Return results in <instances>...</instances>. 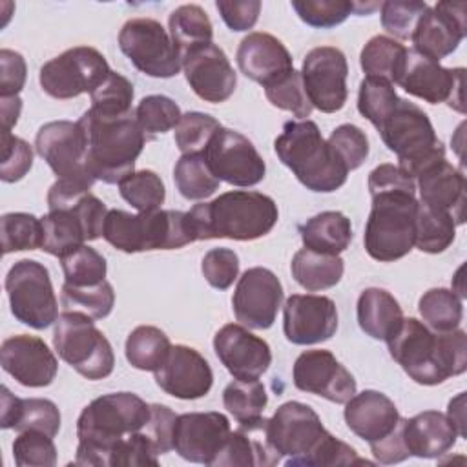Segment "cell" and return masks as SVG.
Returning <instances> with one entry per match:
<instances>
[{"mask_svg": "<svg viewBox=\"0 0 467 467\" xmlns=\"http://www.w3.org/2000/svg\"><path fill=\"white\" fill-rule=\"evenodd\" d=\"M392 359L420 385H438L467 368V336L456 328L434 332L416 317H403L387 337Z\"/></svg>", "mask_w": 467, "mask_h": 467, "instance_id": "obj_1", "label": "cell"}, {"mask_svg": "<svg viewBox=\"0 0 467 467\" xmlns=\"http://www.w3.org/2000/svg\"><path fill=\"white\" fill-rule=\"evenodd\" d=\"M268 438L274 449L286 456L288 467H334L368 463L358 458L348 443L332 436L317 412L301 401H286L268 420Z\"/></svg>", "mask_w": 467, "mask_h": 467, "instance_id": "obj_2", "label": "cell"}, {"mask_svg": "<svg viewBox=\"0 0 467 467\" xmlns=\"http://www.w3.org/2000/svg\"><path fill=\"white\" fill-rule=\"evenodd\" d=\"M151 407L133 392H111L88 403L77 420L75 465L108 467L111 449L146 427Z\"/></svg>", "mask_w": 467, "mask_h": 467, "instance_id": "obj_3", "label": "cell"}, {"mask_svg": "<svg viewBox=\"0 0 467 467\" xmlns=\"http://www.w3.org/2000/svg\"><path fill=\"white\" fill-rule=\"evenodd\" d=\"M188 217L197 241H254L270 234L279 219V210L275 201L261 192L232 190L210 202H197Z\"/></svg>", "mask_w": 467, "mask_h": 467, "instance_id": "obj_4", "label": "cell"}, {"mask_svg": "<svg viewBox=\"0 0 467 467\" xmlns=\"http://www.w3.org/2000/svg\"><path fill=\"white\" fill-rule=\"evenodd\" d=\"M77 122L86 139V168L95 181L119 184L133 173L135 161L150 140L133 113L106 117L89 108Z\"/></svg>", "mask_w": 467, "mask_h": 467, "instance_id": "obj_5", "label": "cell"}, {"mask_svg": "<svg viewBox=\"0 0 467 467\" xmlns=\"http://www.w3.org/2000/svg\"><path fill=\"white\" fill-rule=\"evenodd\" d=\"M279 161L310 192L330 193L347 182L348 170L314 120H288L274 140Z\"/></svg>", "mask_w": 467, "mask_h": 467, "instance_id": "obj_6", "label": "cell"}, {"mask_svg": "<svg viewBox=\"0 0 467 467\" xmlns=\"http://www.w3.org/2000/svg\"><path fill=\"white\" fill-rule=\"evenodd\" d=\"M102 237L117 250L137 254L146 250H175L197 241L188 212L155 210L130 213L108 210Z\"/></svg>", "mask_w": 467, "mask_h": 467, "instance_id": "obj_7", "label": "cell"}, {"mask_svg": "<svg viewBox=\"0 0 467 467\" xmlns=\"http://www.w3.org/2000/svg\"><path fill=\"white\" fill-rule=\"evenodd\" d=\"M370 197L372 208L363 234L367 254L381 263L405 257L414 248L416 192H378Z\"/></svg>", "mask_w": 467, "mask_h": 467, "instance_id": "obj_8", "label": "cell"}, {"mask_svg": "<svg viewBox=\"0 0 467 467\" xmlns=\"http://www.w3.org/2000/svg\"><path fill=\"white\" fill-rule=\"evenodd\" d=\"M376 130L385 146L398 155V166L412 179L445 159V146L436 137L429 115L414 102L400 99Z\"/></svg>", "mask_w": 467, "mask_h": 467, "instance_id": "obj_9", "label": "cell"}, {"mask_svg": "<svg viewBox=\"0 0 467 467\" xmlns=\"http://www.w3.org/2000/svg\"><path fill=\"white\" fill-rule=\"evenodd\" d=\"M53 347L58 356L88 379H104L113 372L115 354L91 316L62 312L55 321Z\"/></svg>", "mask_w": 467, "mask_h": 467, "instance_id": "obj_10", "label": "cell"}, {"mask_svg": "<svg viewBox=\"0 0 467 467\" xmlns=\"http://www.w3.org/2000/svg\"><path fill=\"white\" fill-rule=\"evenodd\" d=\"M5 292L16 321L44 330L58 317V301L49 270L35 259L16 261L5 275Z\"/></svg>", "mask_w": 467, "mask_h": 467, "instance_id": "obj_11", "label": "cell"}, {"mask_svg": "<svg viewBox=\"0 0 467 467\" xmlns=\"http://www.w3.org/2000/svg\"><path fill=\"white\" fill-rule=\"evenodd\" d=\"M111 73L106 57L91 46H75L47 60L38 73L44 93L67 100L82 93H93Z\"/></svg>", "mask_w": 467, "mask_h": 467, "instance_id": "obj_12", "label": "cell"}, {"mask_svg": "<svg viewBox=\"0 0 467 467\" xmlns=\"http://www.w3.org/2000/svg\"><path fill=\"white\" fill-rule=\"evenodd\" d=\"M119 47L140 73L153 78L175 77L182 67L181 51L153 18L128 20L119 33Z\"/></svg>", "mask_w": 467, "mask_h": 467, "instance_id": "obj_13", "label": "cell"}, {"mask_svg": "<svg viewBox=\"0 0 467 467\" xmlns=\"http://www.w3.org/2000/svg\"><path fill=\"white\" fill-rule=\"evenodd\" d=\"M212 173L232 186H255L265 179L266 164L252 140L243 133L219 128L202 151Z\"/></svg>", "mask_w": 467, "mask_h": 467, "instance_id": "obj_14", "label": "cell"}, {"mask_svg": "<svg viewBox=\"0 0 467 467\" xmlns=\"http://www.w3.org/2000/svg\"><path fill=\"white\" fill-rule=\"evenodd\" d=\"M36 153L47 162L57 179L95 184L86 168V139L78 122L51 120L35 137Z\"/></svg>", "mask_w": 467, "mask_h": 467, "instance_id": "obj_15", "label": "cell"}, {"mask_svg": "<svg viewBox=\"0 0 467 467\" xmlns=\"http://www.w3.org/2000/svg\"><path fill=\"white\" fill-rule=\"evenodd\" d=\"M463 67H443L440 62L407 49V58L396 84L429 104L445 102L463 113Z\"/></svg>", "mask_w": 467, "mask_h": 467, "instance_id": "obj_16", "label": "cell"}, {"mask_svg": "<svg viewBox=\"0 0 467 467\" xmlns=\"http://www.w3.org/2000/svg\"><path fill=\"white\" fill-rule=\"evenodd\" d=\"M348 64L341 49L319 46L306 53L301 78L312 108L323 113L339 111L348 97L347 89Z\"/></svg>", "mask_w": 467, "mask_h": 467, "instance_id": "obj_17", "label": "cell"}, {"mask_svg": "<svg viewBox=\"0 0 467 467\" xmlns=\"http://www.w3.org/2000/svg\"><path fill=\"white\" fill-rule=\"evenodd\" d=\"M283 296L279 277L268 268L254 266L239 277L232 296V310L246 328L266 330L277 317Z\"/></svg>", "mask_w": 467, "mask_h": 467, "instance_id": "obj_18", "label": "cell"}, {"mask_svg": "<svg viewBox=\"0 0 467 467\" xmlns=\"http://www.w3.org/2000/svg\"><path fill=\"white\" fill-rule=\"evenodd\" d=\"M465 2H438L421 13L410 35L414 51L440 62L465 38Z\"/></svg>", "mask_w": 467, "mask_h": 467, "instance_id": "obj_19", "label": "cell"}, {"mask_svg": "<svg viewBox=\"0 0 467 467\" xmlns=\"http://www.w3.org/2000/svg\"><path fill=\"white\" fill-rule=\"evenodd\" d=\"M292 379L296 389L321 396L332 403H347L356 394V379L330 350L314 348L297 356Z\"/></svg>", "mask_w": 467, "mask_h": 467, "instance_id": "obj_20", "label": "cell"}, {"mask_svg": "<svg viewBox=\"0 0 467 467\" xmlns=\"http://www.w3.org/2000/svg\"><path fill=\"white\" fill-rule=\"evenodd\" d=\"M182 71L193 93L204 102H224L237 86V75L226 53L213 42L188 49L182 55Z\"/></svg>", "mask_w": 467, "mask_h": 467, "instance_id": "obj_21", "label": "cell"}, {"mask_svg": "<svg viewBox=\"0 0 467 467\" xmlns=\"http://www.w3.org/2000/svg\"><path fill=\"white\" fill-rule=\"evenodd\" d=\"M230 431V421L223 412L179 414L173 427V451L186 462L212 465Z\"/></svg>", "mask_w": 467, "mask_h": 467, "instance_id": "obj_22", "label": "cell"}, {"mask_svg": "<svg viewBox=\"0 0 467 467\" xmlns=\"http://www.w3.org/2000/svg\"><path fill=\"white\" fill-rule=\"evenodd\" d=\"M337 330V308L327 296L292 294L283 306V332L294 345L330 339Z\"/></svg>", "mask_w": 467, "mask_h": 467, "instance_id": "obj_23", "label": "cell"}, {"mask_svg": "<svg viewBox=\"0 0 467 467\" xmlns=\"http://www.w3.org/2000/svg\"><path fill=\"white\" fill-rule=\"evenodd\" d=\"M213 350L234 379H259L272 363L270 345L237 323L217 330Z\"/></svg>", "mask_w": 467, "mask_h": 467, "instance_id": "obj_24", "label": "cell"}, {"mask_svg": "<svg viewBox=\"0 0 467 467\" xmlns=\"http://www.w3.org/2000/svg\"><path fill=\"white\" fill-rule=\"evenodd\" d=\"M2 368L20 385L40 389L53 383L58 361L44 339L18 334L4 339L0 347Z\"/></svg>", "mask_w": 467, "mask_h": 467, "instance_id": "obj_25", "label": "cell"}, {"mask_svg": "<svg viewBox=\"0 0 467 467\" xmlns=\"http://www.w3.org/2000/svg\"><path fill=\"white\" fill-rule=\"evenodd\" d=\"M155 383L170 396L179 400H199L206 396L213 385L210 363L195 348L173 345L155 370Z\"/></svg>", "mask_w": 467, "mask_h": 467, "instance_id": "obj_26", "label": "cell"}, {"mask_svg": "<svg viewBox=\"0 0 467 467\" xmlns=\"http://www.w3.org/2000/svg\"><path fill=\"white\" fill-rule=\"evenodd\" d=\"M235 60L241 73L263 88L294 69L286 46L277 36L263 31L248 33L239 42Z\"/></svg>", "mask_w": 467, "mask_h": 467, "instance_id": "obj_27", "label": "cell"}, {"mask_svg": "<svg viewBox=\"0 0 467 467\" xmlns=\"http://www.w3.org/2000/svg\"><path fill=\"white\" fill-rule=\"evenodd\" d=\"M347 427L368 445L389 436L400 421L394 401L379 390H363L354 394L343 410Z\"/></svg>", "mask_w": 467, "mask_h": 467, "instance_id": "obj_28", "label": "cell"}, {"mask_svg": "<svg viewBox=\"0 0 467 467\" xmlns=\"http://www.w3.org/2000/svg\"><path fill=\"white\" fill-rule=\"evenodd\" d=\"M281 462V454L274 449L268 438V420L257 418L254 421L239 423L230 431L223 449L213 460L215 465H243V467H272Z\"/></svg>", "mask_w": 467, "mask_h": 467, "instance_id": "obj_29", "label": "cell"}, {"mask_svg": "<svg viewBox=\"0 0 467 467\" xmlns=\"http://www.w3.org/2000/svg\"><path fill=\"white\" fill-rule=\"evenodd\" d=\"M420 202L452 215L456 226L465 223V177L445 159L423 170L416 179Z\"/></svg>", "mask_w": 467, "mask_h": 467, "instance_id": "obj_30", "label": "cell"}, {"mask_svg": "<svg viewBox=\"0 0 467 467\" xmlns=\"http://www.w3.org/2000/svg\"><path fill=\"white\" fill-rule=\"evenodd\" d=\"M403 438L410 456L438 458L454 447L458 431L447 414L423 410L403 420Z\"/></svg>", "mask_w": 467, "mask_h": 467, "instance_id": "obj_31", "label": "cell"}, {"mask_svg": "<svg viewBox=\"0 0 467 467\" xmlns=\"http://www.w3.org/2000/svg\"><path fill=\"white\" fill-rule=\"evenodd\" d=\"M358 323L359 328L372 339L387 341L389 336L403 321V310L398 299L383 288H365L358 297Z\"/></svg>", "mask_w": 467, "mask_h": 467, "instance_id": "obj_32", "label": "cell"}, {"mask_svg": "<svg viewBox=\"0 0 467 467\" xmlns=\"http://www.w3.org/2000/svg\"><path fill=\"white\" fill-rule=\"evenodd\" d=\"M299 234L305 248L321 254L339 255L350 246L352 224L345 213L328 210L303 223L299 226Z\"/></svg>", "mask_w": 467, "mask_h": 467, "instance_id": "obj_33", "label": "cell"}, {"mask_svg": "<svg viewBox=\"0 0 467 467\" xmlns=\"http://www.w3.org/2000/svg\"><path fill=\"white\" fill-rule=\"evenodd\" d=\"M290 270L297 285L308 292H317L332 288L341 281L345 261L339 255L301 248L294 254Z\"/></svg>", "mask_w": 467, "mask_h": 467, "instance_id": "obj_34", "label": "cell"}, {"mask_svg": "<svg viewBox=\"0 0 467 467\" xmlns=\"http://www.w3.org/2000/svg\"><path fill=\"white\" fill-rule=\"evenodd\" d=\"M407 58V47L387 35L372 36L361 49L359 64L367 77L396 84Z\"/></svg>", "mask_w": 467, "mask_h": 467, "instance_id": "obj_35", "label": "cell"}, {"mask_svg": "<svg viewBox=\"0 0 467 467\" xmlns=\"http://www.w3.org/2000/svg\"><path fill=\"white\" fill-rule=\"evenodd\" d=\"M456 237V223L451 213L418 201L414 246L425 254H441Z\"/></svg>", "mask_w": 467, "mask_h": 467, "instance_id": "obj_36", "label": "cell"}, {"mask_svg": "<svg viewBox=\"0 0 467 467\" xmlns=\"http://www.w3.org/2000/svg\"><path fill=\"white\" fill-rule=\"evenodd\" d=\"M168 29L181 55L199 44H208L213 38V26L206 11L195 4H184L173 9L168 18Z\"/></svg>", "mask_w": 467, "mask_h": 467, "instance_id": "obj_37", "label": "cell"}, {"mask_svg": "<svg viewBox=\"0 0 467 467\" xmlns=\"http://www.w3.org/2000/svg\"><path fill=\"white\" fill-rule=\"evenodd\" d=\"M170 348L171 343L161 328L140 325L126 339V359L137 370L155 372L166 359Z\"/></svg>", "mask_w": 467, "mask_h": 467, "instance_id": "obj_38", "label": "cell"}, {"mask_svg": "<svg viewBox=\"0 0 467 467\" xmlns=\"http://www.w3.org/2000/svg\"><path fill=\"white\" fill-rule=\"evenodd\" d=\"M179 193L188 201H201L219 190V179L212 173L204 153H182L173 168Z\"/></svg>", "mask_w": 467, "mask_h": 467, "instance_id": "obj_39", "label": "cell"}, {"mask_svg": "<svg viewBox=\"0 0 467 467\" xmlns=\"http://www.w3.org/2000/svg\"><path fill=\"white\" fill-rule=\"evenodd\" d=\"M423 323L434 332L456 330L463 317L462 297L447 288H431L418 301Z\"/></svg>", "mask_w": 467, "mask_h": 467, "instance_id": "obj_40", "label": "cell"}, {"mask_svg": "<svg viewBox=\"0 0 467 467\" xmlns=\"http://www.w3.org/2000/svg\"><path fill=\"white\" fill-rule=\"evenodd\" d=\"M266 403L268 394L259 379H234L223 390V405L237 423L261 418Z\"/></svg>", "mask_w": 467, "mask_h": 467, "instance_id": "obj_41", "label": "cell"}, {"mask_svg": "<svg viewBox=\"0 0 467 467\" xmlns=\"http://www.w3.org/2000/svg\"><path fill=\"white\" fill-rule=\"evenodd\" d=\"M2 252L36 250L42 248V219L26 212H9L0 219Z\"/></svg>", "mask_w": 467, "mask_h": 467, "instance_id": "obj_42", "label": "cell"}, {"mask_svg": "<svg viewBox=\"0 0 467 467\" xmlns=\"http://www.w3.org/2000/svg\"><path fill=\"white\" fill-rule=\"evenodd\" d=\"M60 303L66 310H77L91 316L93 319H102L113 310L115 292L108 281L93 286H71L64 283Z\"/></svg>", "mask_w": 467, "mask_h": 467, "instance_id": "obj_43", "label": "cell"}, {"mask_svg": "<svg viewBox=\"0 0 467 467\" xmlns=\"http://www.w3.org/2000/svg\"><path fill=\"white\" fill-rule=\"evenodd\" d=\"M120 197L131 204L137 212H155L161 210L166 188L162 179L151 170H140L130 173L119 182Z\"/></svg>", "mask_w": 467, "mask_h": 467, "instance_id": "obj_44", "label": "cell"}, {"mask_svg": "<svg viewBox=\"0 0 467 467\" xmlns=\"http://www.w3.org/2000/svg\"><path fill=\"white\" fill-rule=\"evenodd\" d=\"M11 429L16 432L38 431L55 438L60 429V410L51 400L46 398H18Z\"/></svg>", "mask_w": 467, "mask_h": 467, "instance_id": "obj_45", "label": "cell"}, {"mask_svg": "<svg viewBox=\"0 0 467 467\" xmlns=\"http://www.w3.org/2000/svg\"><path fill=\"white\" fill-rule=\"evenodd\" d=\"M60 265L66 279L64 283L71 286H93L106 281V259L88 244L60 257Z\"/></svg>", "mask_w": 467, "mask_h": 467, "instance_id": "obj_46", "label": "cell"}, {"mask_svg": "<svg viewBox=\"0 0 467 467\" xmlns=\"http://www.w3.org/2000/svg\"><path fill=\"white\" fill-rule=\"evenodd\" d=\"M133 84L120 73L111 71L108 78L91 93V109L106 117L131 115Z\"/></svg>", "mask_w": 467, "mask_h": 467, "instance_id": "obj_47", "label": "cell"}, {"mask_svg": "<svg viewBox=\"0 0 467 467\" xmlns=\"http://www.w3.org/2000/svg\"><path fill=\"white\" fill-rule=\"evenodd\" d=\"M400 100L394 86L383 78L365 77L358 91V111L378 128Z\"/></svg>", "mask_w": 467, "mask_h": 467, "instance_id": "obj_48", "label": "cell"}, {"mask_svg": "<svg viewBox=\"0 0 467 467\" xmlns=\"http://www.w3.org/2000/svg\"><path fill=\"white\" fill-rule=\"evenodd\" d=\"M135 119L142 131L153 139L157 133H166L177 126L182 113L181 108L166 95H148L135 108Z\"/></svg>", "mask_w": 467, "mask_h": 467, "instance_id": "obj_49", "label": "cell"}, {"mask_svg": "<svg viewBox=\"0 0 467 467\" xmlns=\"http://www.w3.org/2000/svg\"><path fill=\"white\" fill-rule=\"evenodd\" d=\"M268 102L279 109L290 111L294 117L305 120L312 113V104L306 97L301 71H288L279 80L265 88Z\"/></svg>", "mask_w": 467, "mask_h": 467, "instance_id": "obj_50", "label": "cell"}, {"mask_svg": "<svg viewBox=\"0 0 467 467\" xmlns=\"http://www.w3.org/2000/svg\"><path fill=\"white\" fill-rule=\"evenodd\" d=\"M219 128L221 122L208 113H182L175 126V144L182 153H202Z\"/></svg>", "mask_w": 467, "mask_h": 467, "instance_id": "obj_51", "label": "cell"}, {"mask_svg": "<svg viewBox=\"0 0 467 467\" xmlns=\"http://www.w3.org/2000/svg\"><path fill=\"white\" fill-rule=\"evenodd\" d=\"M292 7L306 26L317 29L336 27L356 13V2L348 0H294Z\"/></svg>", "mask_w": 467, "mask_h": 467, "instance_id": "obj_52", "label": "cell"}, {"mask_svg": "<svg viewBox=\"0 0 467 467\" xmlns=\"http://www.w3.org/2000/svg\"><path fill=\"white\" fill-rule=\"evenodd\" d=\"M13 458L18 467H53L57 447L53 438L38 431H24L13 441Z\"/></svg>", "mask_w": 467, "mask_h": 467, "instance_id": "obj_53", "label": "cell"}, {"mask_svg": "<svg viewBox=\"0 0 467 467\" xmlns=\"http://www.w3.org/2000/svg\"><path fill=\"white\" fill-rule=\"evenodd\" d=\"M379 7L383 29L400 40H409L427 4L420 0H389Z\"/></svg>", "mask_w": 467, "mask_h": 467, "instance_id": "obj_54", "label": "cell"}, {"mask_svg": "<svg viewBox=\"0 0 467 467\" xmlns=\"http://www.w3.org/2000/svg\"><path fill=\"white\" fill-rule=\"evenodd\" d=\"M327 142L336 151V155L343 161L348 171L358 170L368 157V139L365 131L354 124L337 126L330 133Z\"/></svg>", "mask_w": 467, "mask_h": 467, "instance_id": "obj_55", "label": "cell"}, {"mask_svg": "<svg viewBox=\"0 0 467 467\" xmlns=\"http://www.w3.org/2000/svg\"><path fill=\"white\" fill-rule=\"evenodd\" d=\"M33 166V150L31 146L13 135L11 131H2V162H0V179L4 182L20 181Z\"/></svg>", "mask_w": 467, "mask_h": 467, "instance_id": "obj_56", "label": "cell"}, {"mask_svg": "<svg viewBox=\"0 0 467 467\" xmlns=\"http://www.w3.org/2000/svg\"><path fill=\"white\" fill-rule=\"evenodd\" d=\"M201 272L210 286L226 290L239 275V257L230 248H212L202 257Z\"/></svg>", "mask_w": 467, "mask_h": 467, "instance_id": "obj_57", "label": "cell"}, {"mask_svg": "<svg viewBox=\"0 0 467 467\" xmlns=\"http://www.w3.org/2000/svg\"><path fill=\"white\" fill-rule=\"evenodd\" d=\"M150 407H151V414L142 431L148 434L157 452L166 454L173 449V427H175L177 414L170 407L161 403H151Z\"/></svg>", "mask_w": 467, "mask_h": 467, "instance_id": "obj_58", "label": "cell"}, {"mask_svg": "<svg viewBox=\"0 0 467 467\" xmlns=\"http://www.w3.org/2000/svg\"><path fill=\"white\" fill-rule=\"evenodd\" d=\"M215 7L232 31L252 29L261 13L259 0H217Z\"/></svg>", "mask_w": 467, "mask_h": 467, "instance_id": "obj_59", "label": "cell"}, {"mask_svg": "<svg viewBox=\"0 0 467 467\" xmlns=\"http://www.w3.org/2000/svg\"><path fill=\"white\" fill-rule=\"evenodd\" d=\"M27 77L26 60L18 51L0 49V97H16Z\"/></svg>", "mask_w": 467, "mask_h": 467, "instance_id": "obj_60", "label": "cell"}, {"mask_svg": "<svg viewBox=\"0 0 467 467\" xmlns=\"http://www.w3.org/2000/svg\"><path fill=\"white\" fill-rule=\"evenodd\" d=\"M396 190H407L416 192V181L409 177L400 166L394 164H379L368 173V192H396Z\"/></svg>", "mask_w": 467, "mask_h": 467, "instance_id": "obj_61", "label": "cell"}, {"mask_svg": "<svg viewBox=\"0 0 467 467\" xmlns=\"http://www.w3.org/2000/svg\"><path fill=\"white\" fill-rule=\"evenodd\" d=\"M403 420L405 418L400 416L398 425L394 427V431L389 436H385L383 440H379L376 443H370L372 456L379 463H385V465L400 463L410 456L407 451V445H405V438H403Z\"/></svg>", "mask_w": 467, "mask_h": 467, "instance_id": "obj_62", "label": "cell"}, {"mask_svg": "<svg viewBox=\"0 0 467 467\" xmlns=\"http://www.w3.org/2000/svg\"><path fill=\"white\" fill-rule=\"evenodd\" d=\"M0 111H2V124L4 131H11V128L16 124L20 111H22V100L20 97H0Z\"/></svg>", "mask_w": 467, "mask_h": 467, "instance_id": "obj_63", "label": "cell"}, {"mask_svg": "<svg viewBox=\"0 0 467 467\" xmlns=\"http://www.w3.org/2000/svg\"><path fill=\"white\" fill-rule=\"evenodd\" d=\"M463 400H465V392H460L456 396V400H451L449 403V410L447 416L451 418V421L454 423L458 436H465V421H463Z\"/></svg>", "mask_w": 467, "mask_h": 467, "instance_id": "obj_64", "label": "cell"}]
</instances>
